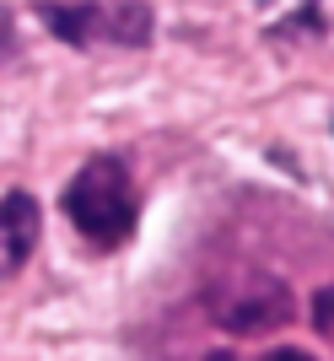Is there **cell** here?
I'll list each match as a JSON object with an SVG mask.
<instances>
[{
  "mask_svg": "<svg viewBox=\"0 0 334 361\" xmlns=\"http://www.w3.org/2000/svg\"><path fill=\"white\" fill-rule=\"evenodd\" d=\"M65 216L76 221V232L97 248H119L135 238L140 221V200H135V178L119 157H92L76 178L65 183Z\"/></svg>",
  "mask_w": 334,
  "mask_h": 361,
  "instance_id": "6da1fadb",
  "label": "cell"
},
{
  "mask_svg": "<svg viewBox=\"0 0 334 361\" xmlns=\"http://www.w3.org/2000/svg\"><path fill=\"white\" fill-rule=\"evenodd\" d=\"M211 313L232 334H264V329H280L291 318V291L280 275H264V270L227 275V281L211 286Z\"/></svg>",
  "mask_w": 334,
  "mask_h": 361,
  "instance_id": "7a4b0ae2",
  "label": "cell"
},
{
  "mask_svg": "<svg viewBox=\"0 0 334 361\" xmlns=\"http://www.w3.org/2000/svg\"><path fill=\"white\" fill-rule=\"evenodd\" d=\"M38 200L27 189H11V195H0V281H11L22 264L32 259L38 248Z\"/></svg>",
  "mask_w": 334,
  "mask_h": 361,
  "instance_id": "3957f363",
  "label": "cell"
},
{
  "mask_svg": "<svg viewBox=\"0 0 334 361\" xmlns=\"http://www.w3.org/2000/svg\"><path fill=\"white\" fill-rule=\"evenodd\" d=\"M313 329H318L323 340L334 334V291L329 286H318V297H313Z\"/></svg>",
  "mask_w": 334,
  "mask_h": 361,
  "instance_id": "277c9868",
  "label": "cell"
},
{
  "mask_svg": "<svg viewBox=\"0 0 334 361\" xmlns=\"http://www.w3.org/2000/svg\"><path fill=\"white\" fill-rule=\"evenodd\" d=\"M264 361H313V356H302V350H275V356H264Z\"/></svg>",
  "mask_w": 334,
  "mask_h": 361,
  "instance_id": "5b68a950",
  "label": "cell"
},
{
  "mask_svg": "<svg viewBox=\"0 0 334 361\" xmlns=\"http://www.w3.org/2000/svg\"><path fill=\"white\" fill-rule=\"evenodd\" d=\"M205 361H237V356H227V350H216V356H205Z\"/></svg>",
  "mask_w": 334,
  "mask_h": 361,
  "instance_id": "8992f818",
  "label": "cell"
}]
</instances>
